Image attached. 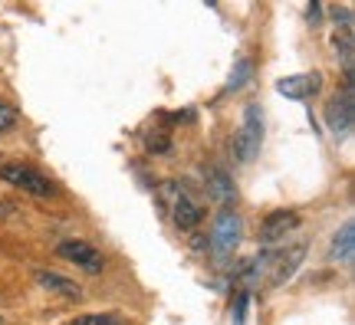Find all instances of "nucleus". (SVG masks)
Returning <instances> with one entry per match:
<instances>
[{
	"label": "nucleus",
	"instance_id": "1",
	"mask_svg": "<svg viewBox=\"0 0 355 325\" xmlns=\"http://www.w3.org/2000/svg\"><path fill=\"white\" fill-rule=\"evenodd\" d=\"M303 253H306L303 243H296L290 250H266L250 263L247 276H250V283H273V286H277V283H283V279L300 266Z\"/></svg>",
	"mask_w": 355,
	"mask_h": 325
},
{
	"label": "nucleus",
	"instance_id": "2",
	"mask_svg": "<svg viewBox=\"0 0 355 325\" xmlns=\"http://www.w3.org/2000/svg\"><path fill=\"white\" fill-rule=\"evenodd\" d=\"M158 197H162V204L168 207L175 227H181V230H194V227L201 224V207L191 200V194L181 188L178 181H165V184L158 188Z\"/></svg>",
	"mask_w": 355,
	"mask_h": 325
},
{
	"label": "nucleus",
	"instance_id": "3",
	"mask_svg": "<svg viewBox=\"0 0 355 325\" xmlns=\"http://www.w3.org/2000/svg\"><path fill=\"white\" fill-rule=\"evenodd\" d=\"M241 230H243L241 213L224 211L220 217H217L214 230H211V253H214L217 260H227L230 253L237 250V243H241Z\"/></svg>",
	"mask_w": 355,
	"mask_h": 325
},
{
	"label": "nucleus",
	"instance_id": "4",
	"mask_svg": "<svg viewBox=\"0 0 355 325\" xmlns=\"http://www.w3.org/2000/svg\"><path fill=\"white\" fill-rule=\"evenodd\" d=\"M0 181H7V184H13L20 191H30L37 197H46V194L56 191V184L50 177L33 171V168H26V164H0Z\"/></svg>",
	"mask_w": 355,
	"mask_h": 325
},
{
	"label": "nucleus",
	"instance_id": "5",
	"mask_svg": "<svg viewBox=\"0 0 355 325\" xmlns=\"http://www.w3.org/2000/svg\"><path fill=\"white\" fill-rule=\"evenodd\" d=\"M260 141H263V118H260V109H247L243 112V125L234 138V151H237V161H254V155L260 151Z\"/></svg>",
	"mask_w": 355,
	"mask_h": 325
},
{
	"label": "nucleus",
	"instance_id": "6",
	"mask_svg": "<svg viewBox=\"0 0 355 325\" xmlns=\"http://www.w3.org/2000/svg\"><path fill=\"white\" fill-rule=\"evenodd\" d=\"M56 253L63 256V260L76 263L79 270H86V273H102V266H105V256H102L96 247H89L83 240H66L56 247Z\"/></svg>",
	"mask_w": 355,
	"mask_h": 325
},
{
	"label": "nucleus",
	"instance_id": "7",
	"mask_svg": "<svg viewBox=\"0 0 355 325\" xmlns=\"http://www.w3.org/2000/svg\"><path fill=\"white\" fill-rule=\"evenodd\" d=\"M326 122H329V128H332V135L336 138L349 135V128H352V96H349V92H345V96H336V99L329 102Z\"/></svg>",
	"mask_w": 355,
	"mask_h": 325
},
{
	"label": "nucleus",
	"instance_id": "8",
	"mask_svg": "<svg viewBox=\"0 0 355 325\" xmlns=\"http://www.w3.org/2000/svg\"><path fill=\"white\" fill-rule=\"evenodd\" d=\"M319 89H322V76L319 73H313V76H286V79H279L277 82V92L290 96V99H309V96H316Z\"/></svg>",
	"mask_w": 355,
	"mask_h": 325
},
{
	"label": "nucleus",
	"instance_id": "9",
	"mask_svg": "<svg viewBox=\"0 0 355 325\" xmlns=\"http://www.w3.org/2000/svg\"><path fill=\"white\" fill-rule=\"evenodd\" d=\"M296 224H300V217H296L293 211H277V213H270V217L263 220V227H260V240H263L266 247H270V243H277L279 237H286V234H290Z\"/></svg>",
	"mask_w": 355,
	"mask_h": 325
},
{
	"label": "nucleus",
	"instance_id": "10",
	"mask_svg": "<svg viewBox=\"0 0 355 325\" xmlns=\"http://www.w3.org/2000/svg\"><path fill=\"white\" fill-rule=\"evenodd\" d=\"M207 194H211L217 204H234V200H237L234 181H230L227 171H220V168H211V171H207Z\"/></svg>",
	"mask_w": 355,
	"mask_h": 325
},
{
	"label": "nucleus",
	"instance_id": "11",
	"mask_svg": "<svg viewBox=\"0 0 355 325\" xmlns=\"http://www.w3.org/2000/svg\"><path fill=\"white\" fill-rule=\"evenodd\" d=\"M355 256V234H352V224H345L339 234H336V240H332V250H329V260L336 263H352Z\"/></svg>",
	"mask_w": 355,
	"mask_h": 325
},
{
	"label": "nucleus",
	"instance_id": "12",
	"mask_svg": "<svg viewBox=\"0 0 355 325\" xmlns=\"http://www.w3.org/2000/svg\"><path fill=\"white\" fill-rule=\"evenodd\" d=\"M37 279H40V286L53 289V292H63L66 299H83V292H79L76 283L66 279V276H60V273H37Z\"/></svg>",
	"mask_w": 355,
	"mask_h": 325
},
{
	"label": "nucleus",
	"instance_id": "13",
	"mask_svg": "<svg viewBox=\"0 0 355 325\" xmlns=\"http://www.w3.org/2000/svg\"><path fill=\"white\" fill-rule=\"evenodd\" d=\"M69 325H128V322H122L119 315L102 313V315H79V319H73Z\"/></svg>",
	"mask_w": 355,
	"mask_h": 325
},
{
	"label": "nucleus",
	"instance_id": "14",
	"mask_svg": "<svg viewBox=\"0 0 355 325\" xmlns=\"http://www.w3.org/2000/svg\"><path fill=\"white\" fill-rule=\"evenodd\" d=\"M247 306H250V292H237V302H234V325H247Z\"/></svg>",
	"mask_w": 355,
	"mask_h": 325
},
{
	"label": "nucleus",
	"instance_id": "15",
	"mask_svg": "<svg viewBox=\"0 0 355 325\" xmlns=\"http://www.w3.org/2000/svg\"><path fill=\"white\" fill-rule=\"evenodd\" d=\"M13 122H17V109H13L7 99H0V132L13 128Z\"/></svg>",
	"mask_w": 355,
	"mask_h": 325
},
{
	"label": "nucleus",
	"instance_id": "16",
	"mask_svg": "<svg viewBox=\"0 0 355 325\" xmlns=\"http://www.w3.org/2000/svg\"><path fill=\"white\" fill-rule=\"evenodd\" d=\"M247 73H250V63H247V60L237 63V73H234V79H230V89H241L243 82H247Z\"/></svg>",
	"mask_w": 355,
	"mask_h": 325
}]
</instances>
